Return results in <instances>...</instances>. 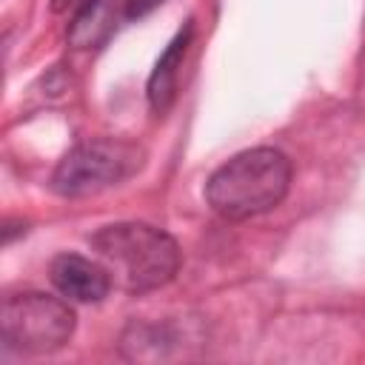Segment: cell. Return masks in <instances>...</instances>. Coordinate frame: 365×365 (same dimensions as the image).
Segmentation results:
<instances>
[{
    "label": "cell",
    "mask_w": 365,
    "mask_h": 365,
    "mask_svg": "<svg viewBox=\"0 0 365 365\" xmlns=\"http://www.w3.org/2000/svg\"><path fill=\"white\" fill-rule=\"evenodd\" d=\"M143 165V151L134 143L100 137L68 148L51 174V188L63 197H88L128 180Z\"/></svg>",
    "instance_id": "cell-3"
},
{
    "label": "cell",
    "mask_w": 365,
    "mask_h": 365,
    "mask_svg": "<svg viewBox=\"0 0 365 365\" xmlns=\"http://www.w3.org/2000/svg\"><path fill=\"white\" fill-rule=\"evenodd\" d=\"M0 334L3 342L23 354H54L74 334V311L68 302L40 294L23 291L11 294L0 311Z\"/></svg>",
    "instance_id": "cell-4"
},
{
    "label": "cell",
    "mask_w": 365,
    "mask_h": 365,
    "mask_svg": "<svg viewBox=\"0 0 365 365\" xmlns=\"http://www.w3.org/2000/svg\"><path fill=\"white\" fill-rule=\"evenodd\" d=\"M91 248L125 294L168 285L180 271V245L163 228L145 222H114L91 234Z\"/></svg>",
    "instance_id": "cell-1"
},
{
    "label": "cell",
    "mask_w": 365,
    "mask_h": 365,
    "mask_svg": "<svg viewBox=\"0 0 365 365\" xmlns=\"http://www.w3.org/2000/svg\"><path fill=\"white\" fill-rule=\"evenodd\" d=\"M291 188V160L277 148H248L205 182L208 205L225 220H251L277 208Z\"/></svg>",
    "instance_id": "cell-2"
},
{
    "label": "cell",
    "mask_w": 365,
    "mask_h": 365,
    "mask_svg": "<svg viewBox=\"0 0 365 365\" xmlns=\"http://www.w3.org/2000/svg\"><path fill=\"white\" fill-rule=\"evenodd\" d=\"M48 277L54 288L71 302H100L111 291V274L103 262L80 257V254H60L54 257Z\"/></svg>",
    "instance_id": "cell-5"
},
{
    "label": "cell",
    "mask_w": 365,
    "mask_h": 365,
    "mask_svg": "<svg viewBox=\"0 0 365 365\" xmlns=\"http://www.w3.org/2000/svg\"><path fill=\"white\" fill-rule=\"evenodd\" d=\"M191 20L185 23V29L177 31V37L168 43V48L160 54L151 77H148V103L157 114L168 111V106L174 103V94H177V71L182 66V54H185V46L191 40Z\"/></svg>",
    "instance_id": "cell-6"
},
{
    "label": "cell",
    "mask_w": 365,
    "mask_h": 365,
    "mask_svg": "<svg viewBox=\"0 0 365 365\" xmlns=\"http://www.w3.org/2000/svg\"><path fill=\"white\" fill-rule=\"evenodd\" d=\"M163 0H123V14L125 17H143L151 9H157Z\"/></svg>",
    "instance_id": "cell-8"
},
{
    "label": "cell",
    "mask_w": 365,
    "mask_h": 365,
    "mask_svg": "<svg viewBox=\"0 0 365 365\" xmlns=\"http://www.w3.org/2000/svg\"><path fill=\"white\" fill-rule=\"evenodd\" d=\"M117 26V3L114 0H83L68 26V43L74 48H94L108 40Z\"/></svg>",
    "instance_id": "cell-7"
}]
</instances>
